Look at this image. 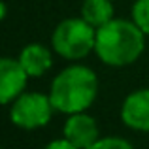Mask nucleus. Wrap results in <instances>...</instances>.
I'll list each match as a JSON object with an SVG mask.
<instances>
[{
	"instance_id": "f257e3e1",
	"label": "nucleus",
	"mask_w": 149,
	"mask_h": 149,
	"mask_svg": "<svg viewBox=\"0 0 149 149\" xmlns=\"http://www.w3.org/2000/svg\"><path fill=\"white\" fill-rule=\"evenodd\" d=\"M146 49V34L134 21L111 19L96 29L95 53L108 66H128L142 57Z\"/></svg>"
},
{
	"instance_id": "f03ea898",
	"label": "nucleus",
	"mask_w": 149,
	"mask_h": 149,
	"mask_svg": "<svg viewBox=\"0 0 149 149\" xmlns=\"http://www.w3.org/2000/svg\"><path fill=\"white\" fill-rule=\"evenodd\" d=\"M98 95V77L89 66L72 64L55 76L49 87V98L55 111L81 113L87 111Z\"/></svg>"
},
{
	"instance_id": "7ed1b4c3",
	"label": "nucleus",
	"mask_w": 149,
	"mask_h": 149,
	"mask_svg": "<svg viewBox=\"0 0 149 149\" xmlns=\"http://www.w3.org/2000/svg\"><path fill=\"white\" fill-rule=\"evenodd\" d=\"M96 29L83 17H70L61 21L51 34V45L57 55L66 61H81L95 51Z\"/></svg>"
},
{
	"instance_id": "20e7f679",
	"label": "nucleus",
	"mask_w": 149,
	"mask_h": 149,
	"mask_svg": "<svg viewBox=\"0 0 149 149\" xmlns=\"http://www.w3.org/2000/svg\"><path fill=\"white\" fill-rule=\"evenodd\" d=\"M55 108L49 95L42 93H23L10 104V119L15 127L34 130L45 127L51 121Z\"/></svg>"
},
{
	"instance_id": "39448f33",
	"label": "nucleus",
	"mask_w": 149,
	"mask_h": 149,
	"mask_svg": "<svg viewBox=\"0 0 149 149\" xmlns=\"http://www.w3.org/2000/svg\"><path fill=\"white\" fill-rule=\"evenodd\" d=\"M29 74L21 66L19 58L4 57L0 61V102L11 104L19 95L25 93Z\"/></svg>"
},
{
	"instance_id": "423d86ee",
	"label": "nucleus",
	"mask_w": 149,
	"mask_h": 149,
	"mask_svg": "<svg viewBox=\"0 0 149 149\" xmlns=\"http://www.w3.org/2000/svg\"><path fill=\"white\" fill-rule=\"evenodd\" d=\"M121 119L132 130L149 132V89H138L125 98Z\"/></svg>"
},
{
	"instance_id": "0eeeda50",
	"label": "nucleus",
	"mask_w": 149,
	"mask_h": 149,
	"mask_svg": "<svg viewBox=\"0 0 149 149\" xmlns=\"http://www.w3.org/2000/svg\"><path fill=\"white\" fill-rule=\"evenodd\" d=\"M62 134L68 142H72L77 149H87L91 147L96 140H100L98 125L91 115H87L85 111L81 113H72L68 115L62 128Z\"/></svg>"
},
{
	"instance_id": "6e6552de",
	"label": "nucleus",
	"mask_w": 149,
	"mask_h": 149,
	"mask_svg": "<svg viewBox=\"0 0 149 149\" xmlns=\"http://www.w3.org/2000/svg\"><path fill=\"white\" fill-rule=\"evenodd\" d=\"M19 62L29 74V77H42L53 64L51 51L42 44H29L19 53Z\"/></svg>"
},
{
	"instance_id": "1a4fd4ad",
	"label": "nucleus",
	"mask_w": 149,
	"mask_h": 149,
	"mask_svg": "<svg viewBox=\"0 0 149 149\" xmlns=\"http://www.w3.org/2000/svg\"><path fill=\"white\" fill-rule=\"evenodd\" d=\"M81 17L95 29H100L113 17L111 0H83L81 4Z\"/></svg>"
},
{
	"instance_id": "9d476101",
	"label": "nucleus",
	"mask_w": 149,
	"mask_h": 149,
	"mask_svg": "<svg viewBox=\"0 0 149 149\" xmlns=\"http://www.w3.org/2000/svg\"><path fill=\"white\" fill-rule=\"evenodd\" d=\"M132 21L146 36H149V0H136L132 4Z\"/></svg>"
},
{
	"instance_id": "9b49d317",
	"label": "nucleus",
	"mask_w": 149,
	"mask_h": 149,
	"mask_svg": "<svg viewBox=\"0 0 149 149\" xmlns=\"http://www.w3.org/2000/svg\"><path fill=\"white\" fill-rule=\"evenodd\" d=\"M87 149H134L130 142H127L125 138H117V136H106L100 138Z\"/></svg>"
},
{
	"instance_id": "f8f14e48",
	"label": "nucleus",
	"mask_w": 149,
	"mask_h": 149,
	"mask_svg": "<svg viewBox=\"0 0 149 149\" xmlns=\"http://www.w3.org/2000/svg\"><path fill=\"white\" fill-rule=\"evenodd\" d=\"M44 149H77L72 142H68L66 138H61V140H53L51 143H47Z\"/></svg>"
}]
</instances>
